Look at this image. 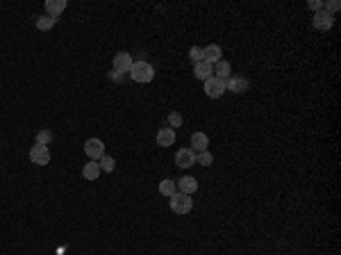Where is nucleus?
I'll use <instances>...</instances> for the list:
<instances>
[{
	"label": "nucleus",
	"instance_id": "f257e3e1",
	"mask_svg": "<svg viewBox=\"0 0 341 255\" xmlns=\"http://www.w3.org/2000/svg\"><path fill=\"white\" fill-rule=\"evenodd\" d=\"M130 77H132L134 82H139V84L153 82V77H155L153 64H148L145 59H139V62H134V64H132V68H130Z\"/></svg>",
	"mask_w": 341,
	"mask_h": 255
},
{
	"label": "nucleus",
	"instance_id": "f03ea898",
	"mask_svg": "<svg viewBox=\"0 0 341 255\" xmlns=\"http://www.w3.org/2000/svg\"><path fill=\"white\" fill-rule=\"evenodd\" d=\"M171 209L175 214H189L191 209H193V200H191L189 194H182V191H175V194L171 196Z\"/></svg>",
	"mask_w": 341,
	"mask_h": 255
},
{
	"label": "nucleus",
	"instance_id": "7ed1b4c3",
	"mask_svg": "<svg viewBox=\"0 0 341 255\" xmlns=\"http://www.w3.org/2000/svg\"><path fill=\"white\" fill-rule=\"evenodd\" d=\"M84 153L89 159H93V162H98L100 157L105 155V144L103 139H98V137H91V139L84 141Z\"/></svg>",
	"mask_w": 341,
	"mask_h": 255
},
{
	"label": "nucleus",
	"instance_id": "20e7f679",
	"mask_svg": "<svg viewBox=\"0 0 341 255\" xmlns=\"http://www.w3.org/2000/svg\"><path fill=\"white\" fill-rule=\"evenodd\" d=\"M30 162L36 164V166H45V164H50V148L48 146L34 144L30 148Z\"/></svg>",
	"mask_w": 341,
	"mask_h": 255
},
{
	"label": "nucleus",
	"instance_id": "39448f33",
	"mask_svg": "<svg viewBox=\"0 0 341 255\" xmlns=\"http://www.w3.org/2000/svg\"><path fill=\"white\" fill-rule=\"evenodd\" d=\"M225 80H218V77H209V80H205V94L209 96V98H221L223 94H225Z\"/></svg>",
	"mask_w": 341,
	"mask_h": 255
},
{
	"label": "nucleus",
	"instance_id": "423d86ee",
	"mask_svg": "<svg viewBox=\"0 0 341 255\" xmlns=\"http://www.w3.org/2000/svg\"><path fill=\"white\" fill-rule=\"evenodd\" d=\"M248 87H250V82L243 75H230L225 80V89H230L232 94H243V91H248Z\"/></svg>",
	"mask_w": 341,
	"mask_h": 255
},
{
	"label": "nucleus",
	"instance_id": "0eeeda50",
	"mask_svg": "<svg viewBox=\"0 0 341 255\" xmlns=\"http://www.w3.org/2000/svg\"><path fill=\"white\" fill-rule=\"evenodd\" d=\"M175 164L180 168H191L196 164V153L191 148H182L175 153Z\"/></svg>",
	"mask_w": 341,
	"mask_h": 255
},
{
	"label": "nucleus",
	"instance_id": "6e6552de",
	"mask_svg": "<svg viewBox=\"0 0 341 255\" xmlns=\"http://www.w3.org/2000/svg\"><path fill=\"white\" fill-rule=\"evenodd\" d=\"M132 64H134L132 55H127V53H116V55H114V71H118V73H130Z\"/></svg>",
	"mask_w": 341,
	"mask_h": 255
},
{
	"label": "nucleus",
	"instance_id": "1a4fd4ad",
	"mask_svg": "<svg viewBox=\"0 0 341 255\" xmlns=\"http://www.w3.org/2000/svg\"><path fill=\"white\" fill-rule=\"evenodd\" d=\"M175 185H177V191H182V194H189V196H193L196 191H198V180H196L193 176H184V178H180V180H175Z\"/></svg>",
	"mask_w": 341,
	"mask_h": 255
},
{
	"label": "nucleus",
	"instance_id": "9d476101",
	"mask_svg": "<svg viewBox=\"0 0 341 255\" xmlns=\"http://www.w3.org/2000/svg\"><path fill=\"white\" fill-rule=\"evenodd\" d=\"M332 23H334V21H332V16H330V14H327V12H323V9H321V12H316V14H314L312 25L316 27V30L327 32V30L332 27Z\"/></svg>",
	"mask_w": 341,
	"mask_h": 255
},
{
	"label": "nucleus",
	"instance_id": "9b49d317",
	"mask_svg": "<svg viewBox=\"0 0 341 255\" xmlns=\"http://www.w3.org/2000/svg\"><path fill=\"white\" fill-rule=\"evenodd\" d=\"M64 9H66V0H48V3H45V12H48V16L55 18V21H59Z\"/></svg>",
	"mask_w": 341,
	"mask_h": 255
},
{
	"label": "nucleus",
	"instance_id": "f8f14e48",
	"mask_svg": "<svg viewBox=\"0 0 341 255\" xmlns=\"http://www.w3.org/2000/svg\"><path fill=\"white\" fill-rule=\"evenodd\" d=\"M207 146H209V137L205 132H193L191 135V150L193 153H203V150H207Z\"/></svg>",
	"mask_w": 341,
	"mask_h": 255
},
{
	"label": "nucleus",
	"instance_id": "ddd939ff",
	"mask_svg": "<svg viewBox=\"0 0 341 255\" xmlns=\"http://www.w3.org/2000/svg\"><path fill=\"white\" fill-rule=\"evenodd\" d=\"M221 55H223V50H221V46L218 44H212V46H207V48H203V59L205 62H209L212 66L216 62H221Z\"/></svg>",
	"mask_w": 341,
	"mask_h": 255
},
{
	"label": "nucleus",
	"instance_id": "4468645a",
	"mask_svg": "<svg viewBox=\"0 0 341 255\" xmlns=\"http://www.w3.org/2000/svg\"><path fill=\"white\" fill-rule=\"evenodd\" d=\"M212 73H214V66L209 62H198V64H193V75L198 77V80H209V77H212Z\"/></svg>",
	"mask_w": 341,
	"mask_h": 255
},
{
	"label": "nucleus",
	"instance_id": "2eb2a0df",
	"mask_svg": "<svg viewBox=\"0 0 341 255\" xmlns=\"http://www.w3.org/2000/svg\"><path fill=\"white\" fill-rule=\"evenodd\" d=\"M175 144V130H171V128H162V130L157 132V146H173Z\"/></svg>",
	"mask_w": 341,
	"mask_h": 255
},
{
	"label": "nucleus",
	"instance_id": "dca6fc26",
	"mask_svg": "<svg viewBox=\"0 0 341 255\" xmlns=\"http://www.w3.org/2000/svg\"><path fill=\"white\" fill-rule=\"evenodd\" d=\"M100 166H98V162H93V159H89V162L82 166V178L84 180H98V176H100Z\"/></svg>",
	"mask_w": 341,
	"mask_h": 255
},
{
	"label": "nucleus",
	"instance_id": "f3484780",
	"mask_svg": "<svg viewBox=\"0 0 341 255\" xmlns=\"http://www.w3.org/2000/svg\"><path fill=\"white\" fill-rule=\"evenodd\" d=\"M230 75H232V66H230V62L221 59V62L214 64V77H218V80H227Z\"/></svg>",
	"mask_w": 341,
	"mask_h": 255
},
{
	"label": "nucleus",
	"instance_id": "a211bd4d",
	"mask_svg": "<svg viewBox=\"0 0 341 255\" xmlns=\"http://www.w3.org/2000/svg\"><path fill=\"white\" fill-rule=\"evenodd\" d=\"M175 191H177L175 180H171V178H164V180L159 182V194H162V196H168V198H171Z\"/></svg>",
	"mask_w": 341,
	"mask_h": 255
},
{
	"label": "nucleus",
	"instance_id": "6ab92c4d",
	"mask_svg": "<svg viewBox=\"0 0 341 255\" xmlns=\"http://www.w3.org/2000/svg\"><path fill=\"white\" fill-rule=\"evenodd\" d=\"M55 18H50L48 14H45V16H39L36 18V30H41V32H48V30H53L55 27Z\"/></svg>",
	"mask_w": 341,
	"mask_h": 255
},
{
	"label": "nucleus",
	"instance_id": "aec40b11",
	"mask_svg": "<svg viewBox=\"0 0 341 255\" xmlns=\"http://www.w3.org/2000/svg\"><path fill=\"white\" fill-rule=\"evenodd\" d=\"M98 166H100V171L112 173L114 168H116V159H114V157H109V155H103V157L98 159Z\"/></svg>",
	"mask_w": 341,
	"mask_h": 255
},
{
	"label": "nucleus",
	"instance_id": "412c9836",
	"mask_svg": "<svg viewBox=\"0 0 341 255\" xmlns=\"http://www.w3.org/2000/svg\"><path fill=\"white\" fill-rule=\"evenodd\" d=\"M196 162H198L200 166H212L214 155L209 153V150H203V153H196Z\"/></svg>",
	"mask_w": 341,
	"mask_h": 255
},
{
	"label": "nucleus",
	"instance_id": "4be33fe9",
	"mask_svg": "<svg viewBox=\"0 0 341 255\" xmlns=\"http://www.w3.org/2000/svg\"><path fill=\"white\" fill-rule=\"evenodd\" d=\"M50 141H53V132H50V130H39V132H36V141H34V144L48 146Z\"/></svg>",
	"mask_w": 341,
	"mask_h": 255
},
{
	"label": "nucleus",
	"instance_id": "5701e85b",
	"mask_svg": "<svg viewBox=\"0 0 341 255\" xmlns=\"http://www.w3.org/2000/svg\"><path fill=\"white\" fill-rule=\"evenodd\" d=\"M182 125V114L180 112H171L168 114V128L171 130H175V128H180Z\"/></svg>",
	"mask_w": 341,
	"mask_h": 255
},
{
	"label": "nucleus",
	"instance_id": "b1692460",
	"mask_svg": "<svg viewBox=\"0 0 341 255\" xmlns=\"http://www.w3.org/2000/svg\"><path fill=\"white\" fill-rule=\"evenodd\" d=\"M189 57L193 59V64L203 62V48H200V46H193V48L189 50Z\"/></svg>",
	"mask_w": 341,
	"mask_h": 255
},
{
	"label": "nucleus",
	"instance_id": "393cba45",
	"mask_svg": "<svg viewBox=\"0 0 341 255\" xmlns=\"http://www.w3.org/2000/svg\"><path fill=\"white\" fill-rule=\"evenodd\" d=\"M307 7L314 9V12H321V9H323V3H321V0H312V3H307Z\"/></svg>",
	"mask_w": 341,
	"mask_h": 255
},
{
	"label": "nucleus",
	"instance_id": "a878e982",
	"mask_svg": "<svg viewBox=\"0 0 341 255\" xmlns=\"http://www.w3.org/2000/svg\"><path fill=\"white\" fill-rule=\"evenodd\" d=\"M123 75H125V73H118V71H112V80H114V82H121V80H123Z\"/></svg>",
	"mask_w": 341,
	"mask_h": 255
}]
</instances>
